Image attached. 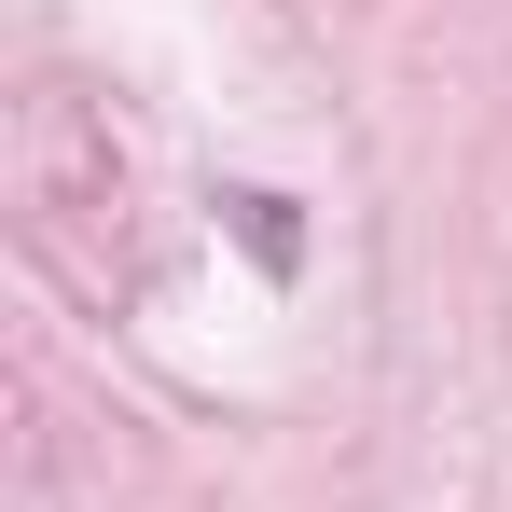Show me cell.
Listing matches in <instances>:
<instances>
[{
    "instance_id": "obj_1",
    "label": "cell",
    "mask_w": 512,
    "mask_h": 512,
    "mask_svg": "<svg viewBox=\"0 0 512 512\" xmlns=\"http://www.w3.org/2000/svg\"><path fill=\"white\" fill-rule=\"evenodd\" d=\"M208 208H222V236H236L263 277H305V222H291V194H263V180H222Z\"/></svg>"
}]
</instances>
